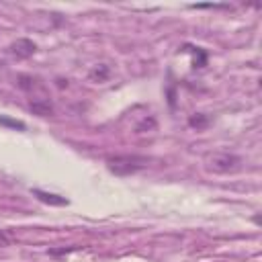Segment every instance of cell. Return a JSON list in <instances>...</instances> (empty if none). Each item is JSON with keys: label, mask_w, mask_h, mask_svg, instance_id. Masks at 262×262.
<instances>
[{"label": "cell", "mask_w": 262, "mask_h": 262, "mask_svg": "<svg viewBox=\"0 0 262 262\" xmlns=\"http://www.w3.org/2000/svg\"><path fill=\"white\" fill-rule=\"evenodd\" d=\"M147 162H149L147 158L135 156V154L133 156H113L106 160V168L115 176H131V174L143 170L147 166Z\"/></svg>", "instance_id": "6da1fadb"}, {"label": "cell", "mask_w": 262, "mask_h": 262, "mask_svg": "<svg viewBox=\"0 0 262 262\" xmlns=\"http://www.w3.org/2000/svg\"><path fill=\"white\" fill-rule=\"evenodd\" d=\"M205 166L209 172L215 174H229L242 168V158L229 151H213L205 156Z\"/></svg>", "instance_id": "7a4b0ae2"}, {"label": "cell", "mask_w": 262, "mask_h": 262, "mask_svg": "<svg viewBox=\"0 0 262 262\" xmlns=\"http://www.w3.org/2000/svg\"><path fill=\"white\" fill-rule=\"evenodd\" d=\"M8 55H12L14 59H27L37 51V45L31 39H16L8 45Z\"/></svg>", "instance_id": "3957f363"}, {"label": "cell", "mask_w": 262, "mask_h": 262, "mask_svg": "<svg viewBox=\"0 0 262 262\" xmlns=\"http://www.w3.org/2000/svg\"><path fill=\"white\" fill-rule=\"evenodd\" d=\"M31 194L37 196L41 203L51 205V207H66L70 203L66 196H59V194H53V192H47V190H41V188H31Z\"/></svg>", "instance_id": "277c9868"}, {"label": "cell", "mask_w": 262, "mask_h": 262, "mask_svg": "<svg viewBox=\"0 0 262 262\" xmlns=\"http://www.w3.org/2000/svg\"><path fill=\"white\" fill-rule=\"evenodd\" d=\"M31 111L39 117H49L53 115V104L49 102V98H37V100H31Z\"/></svg>", "instance_id": "5b68a950"}, {"label": "cell", "mask_w": 262, "mask_h": 262, "mask_svg": "<svg viewBox=\"0 0 262 262\" xmlns=\"http://www.w3.org/2000/svg\"><path fill=\"white\" fill-rule=\"evenodd\" d=\"M108 76H111V70H108V66H104V63L94 66V68L90 70V74H88V78H90L92 82H106Z\"/></svg>", "instance_id": "8992f818"}, {"label": "cell", "mask_w": 262, "mask_h": 262, "mask_svg": "<svg viewBox=\"0 0 262 262\" xmlns=\"http://www.w3.org/2000/svg\"><path fill=\"white\" fill-rule=\"evenodd\" d=\"M184 51H192L194 53V59H192V68H205L207 66V53L205 49L201 47H190V45H184Z\"/></svg>", "instance_id": "52a82bcc"}, {"label": "cell", "mask_w": 262, "mask_h": 262, "mask_svg": "<svg viewBox=\"0 0 262 262\" xmlns=\"http://www.w3.org/2000/svg\"><path fill=\"white\" fill-rule=\"evenodd\" d=\"M209 117L207 115H203V113H194V115H190L188 117V125L190 127H194V129H205L207 125H209Z\"/></svg>", "instance_id": "ba28073f"}, {"label": "cell", "mask_w": 262, "mask_h": 262, "mask_svg": "<svg viewBox=\"0 0 262 262\" xmlns=\"http://www.w3.org/2000/svg\"><path fill=\"white\" fill-rule=\"evenodd\" d=\"M16 86L20 88V90H27V92H31L35 86H37V80L33 78V76H27V74H20L18 78H16Z\"/></svg>", "instance_id": "9c48e42d"}, {"label": "cell", "mask_w": 262, "mask_h": 262, "mask_svg": "<svg viewBox=\"0 0 262 262\" xmlns=\"http://www.w3.org/2000/svg\"><path fill=\"white\" fill-rule=\"evenodd\" d=\"M0 125L10 127V129H16V131H25L27 129V125L23 121H16V119H10V117H2V115H0Z\"/></svg>", "instance_id": "30bf717a"}, {"label": "cell", "mask_w": 262, "mask_h": 262, "mask_svg": "<svg viewBox=\"0 0 262 262\" xmlns=\"http://www.w3.org/2000/svg\"><path fill=\"white\" fill-rule=\"evenodd\" d=\"M74 250H78V246H72V248H51L49 256H63V254H70Z\"/></svg>", "instance_id": "8fae6325"}, {"label": "cell", "mask_w": 262, "mask_h": 262, "mask_svg": "<svg viewBox=\"0 0 262 262\" xmlns=\"http://www.w3.org/2000/svg\"><path fill=\"white\" fill-rule=\"evenodd\" d=\"M190 8H227V4H190Z\"/></svg>", "instance_id": "7c38bea8"}, {"label": "cell", "mask_w": 262, "mask_h": 262, "mask_svg": "<svg viewBox=\"0 0 262 262\" xmlns=\"http://www.w3.org/2000/svg\"><path fill=\"white\" fill-rule=\"evenodd\" d=\"M6 246H10V237H8L6 231L0 229V248H6Z\"/></svg>", "instance_id": "4fadbf2b"}]
</instances>
